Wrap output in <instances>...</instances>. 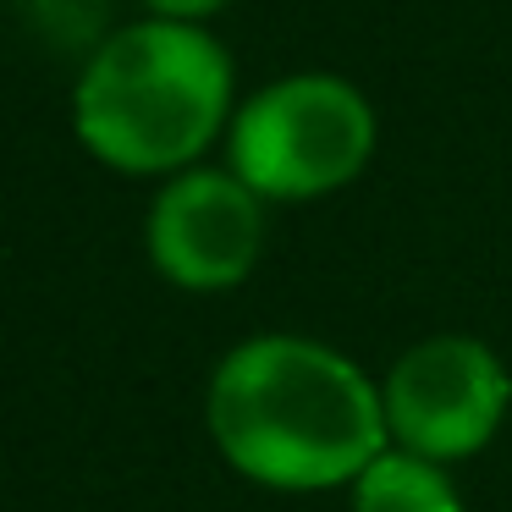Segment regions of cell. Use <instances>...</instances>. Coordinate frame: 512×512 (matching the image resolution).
Segmentation results:
<instances>
[{
  "mask_svg": "<svg viewBox=\"0 0 512 512\" xmlns=\"http://www.w3.org/2000/svg\"><path fill=\"white\" fill-rule=\"evenodd\" d=\"M204 424L237 474L287 496L347 490L391 446L380 380L298 331L237 342L210 375Z\"/></svg>",
  "mask_w": 512,
  "mask_h": 512,
  "instance_id": "cell-1",
  "label": "cell"
},
{
  "mask_svg": "<svg viewBox=\"0 0 512 512\" xmlns=\"http://www.w3.org/2000/svg\"><path fill=\"white\" fill-rule=\"evenodd\" d=\"M232 56L199 23L144 17L83 61L72 122L94 160L127 177H177L232 127Z\"/></svg>",
  "mask_w": 512,
  "mask_h": 512,
  "instance_id": "cell-2",
  "label": "cell"
},
{
  "mask_svg": "<svg viewBox=\"0 0 512 512\" xmlns=\"http://www.w3.org/2000/svg\"><path fill=\"white\" fill-rule=\"evenodd\" d=\"M380 116L358 83L336 72H292L232 111L226 171L265 204H303L342 193L375 160Z\"/></svg>",
  "mask_w": 512,
  "mask_h": 512,
  "instance_id": "cell-3",
  "label": "cell"
},
{
  "mask_svg": "<svg viewBox=\"0 0 512 512\" xmlns=\"http://www.w3.org/2000/svg\"><path fill=\"white\" fill-rule=\"evenodd\" d=\"M380 408L391 446L457 468L501 435L512 413V369L485 336H424L380 375Z\"/></svg>",
  "mask_w": 512,
  "mask_h": 512,
  "instance_id": "cell-4",
  "label": "cell"
},
{
  "mask_svg": "<svg viewBox=\"0 0 512 512\" xmlns=\"http://www.w3.org/2000/svg\"><path fill=\"white\" fill-rule=\"evenodd\" d=\"M149 265L182 292H232L265 254V199L226 166L166 177L144 221Z\"/></svg>",
  "mask_w": 512,
  "mask_h": 512,
  "instance_id": "cell-5",
  "label": "cell"
},
{
  "mask_svg": "<svg viewBox=\"0 0 512 512\" xmlns=\"http://www.w3.org/2000/svg\"><path fill=\"white\" fill-rule=\"evenodd\" d=\"M347 512H468L457 474L435 457L386 446L364 474L347 485Z\"/></svg>",
  "mask_w": 512,
  "mask_h": 512,
  "instance_id": "cell-6",
  "label": "cell"
},
{
  "mask_svg": "<svg viewBox=\"0 0 512 512\" xmlns=\"http://www.w3.org/2000/svg\"><path fill=\"white\" fill-rule=\"evenodd\" d=\"M23 23L34 28L39 39L61 50H100V23H105V0H17Z\"/></svg>",
  "mask_w": 512,
  "mask_h": 512,
  "instance_id": "cell-7",
  "label": "cell"
},
{
  "mask_svg": "<svg viewBox=\"0 0 512 512\" xmlns=\"http://www.w3.org/2000/svg\"><path fill=\"white\" fill-rule=\"evenodd\" d=\"M149 17H166V23H199L204 17H215L221 6H232V0H144Z\"/></svg>",
  "mask_w": 512,
  "mask_h": 512,
  "instance_id": "cell-8",
  "label": "cell"
}]
</instances>
